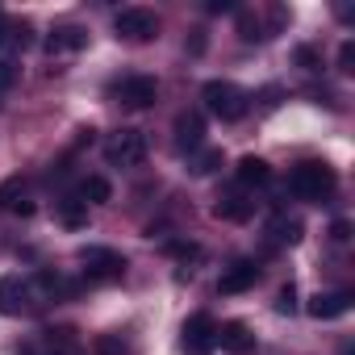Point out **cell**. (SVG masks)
I'll use <instances>...</instances> for the list:
<instances>
[{
  "label": "cell",
  "instance_id": "1",
  "mask_svg": "<svg viewBox=\"0 0 355 355\" xmlns=\"http://www.w3.org/2000/svg\"><path fill=\"white\" fill-rule=\"evenodd\" d=\"M334 189H338V175H334V167L326 159H305L288 175V193L301 197V201H326Z\"/></svg>",
  "mask_w": 355,
  "mask_h": 355
},
{
  "label": "cell",
  "instance_id": "2",
  "mask_svg": "<svg viewBox=\"0 0 355 355\" xmlns=\"http://www.w3.org/2000/svg\"><path fill=\"white\" fill-rule=\"evenodd\" d=\"M201 96H205V109L218 121H243V113H247V92L230 80H209Z\"/></svg>",
  "mask_w": 355,
  "mask_h": 355
},
{
  "label": "cell",
  "instance_id": "3",
  "mask_svg": "<svg viewBox=\"0 0 355 355\" xmlns=\"http://www.w3.org/2000/svg\"><path fill=\"white\" fill-rule=\"evenodd\" d=\"M105 159H109V167H138L146 159V134L142 130H130V125L117 130V134H109Z\"/></svg>",
  "mask_w": 355,
  "mask_h": 355
},
{
  "label": "cell",
  "instance_id": "4",
  "mask_svg": "<svg viewBox=\"0 0 355 355\" xmlns=\"http://www.w3.org/2000/svg\"><path fill=\"white\" fill-rule=\"evenodd\" d=\"M109 96H113L117 105H125V109H150L155 96H159V84H155L150 76H125L121 84L109 88Z\"/></svg>",
  "mask_w": 355,
  "mask_h": 355
},
{
  "label": "cell",
  "instance_id": "5",
  "mask_svg": "<svg viewBox=\"0 0 355 355\" xmlns=\"http://www.w3.org/2000/svg\"><path fill=\"white\" fill-rule=\"evenodd\" d=\"M80 263H84L88 280H121L125 276V255H117L109 247H84Z\"/></svg>",
  "mask_w": 355,
  "mask_h": 355
},
{
  "label": "cell",
  "instance_id": "6",
  "mask_svg": "<svg viewBox=\"0 0 355 355\" xmlns=\"http://www.w3.org/2000/svg\"><path fill=\"white\" fill-rule=\"evenodd\" d=\"M113 30H117V38H125V42H150V38L159 34V17H155L150 9H121L117 21H113Z\"/></svg>",
  "mask_w": 355,
  "mask_h": 355
},
{
  "label": "cell",
  "instance_id": "7",
  "mask_svg": "<svg viewBox=\"0 0 355 355\" xmlns=\"http://www.w3.org/2000/svg\"><path fill=\"white\" fill-rule=\"evenodd\" d=\"M180 347H184L189 355H209V351L218 347V326H214V318H209V313H193V318L184 322V330H180Z\"/></svg>",
  "mask_w": 355,
  "mask_h": 355
},
{
  "label": "cell",
  "instance_id": "8",
  "mask_svg": "<svg viewBox=\"0 0 355 355\" xmlns=\"http://www.w3.org/2000/svg\"><path fill=\"white\" fill-rule=\"evenodd\" d=\"M30 309H34V293H30V284L21 276H5V280H0V313L17 318V313H30Z\"/></svg>",
  "mask_w": 355,
  "mask_h": 355
},
{
  "label": "cell",
  "instance_id": "9",
  "mask_svg": "<svg viewBox=\"0 0 355 355\" xmlns=\"http://www.w3.org/2000/svg\"><path fill=\"white\" fill-rule=\"evenodd\" d=\"M255 280H259V263H255V259H234V263L222 272V280H218V293L234 297V293H247Z\"/></svg>",
  "mask_w": 355,
  "mask_h": 355
},
{
  "label": "cell",
  "instance_id": "10",
  "mask_svg": "<svg viewBox=\"0 0 355 355\" xmlns=\"http://www.w3.org/2000/svg\"><path fill=\"white\" fill-rule=\"evenodd\" d=\"M88 46V30L84 26H55L51 38H46V55L59 59V55H76Z\"/></svg>",
  "mask_w": 355,
  "mask_h": 355
},
{
  "label": "cell",
  "instance_id": "11",
  "mask_svg": "<svg viewBox=\"0 0 355 355\" xmlns=\"http://www.w3.org/2000/svg\"><path fill=\"white\" fill-rule=\"evenodd\" d=\"M309 318H318V322H330V318H343L347 309H351V293H318L309 305Z\"/></svg>",
  "mask_w": 355,
  "mask_h": 355
},
{
  "label": "cell",
  "instance_id": "12",
  "mask_svg": "<svg viewBox=\"0 0 355 355\" xmlns=\"http://www.w3.org/2000/svg\"><path fill=\"white\" fill-rule=\"evenodd\" d=\"M205 138V117L201 113H180L175 117V146L180 150H197Z\"/></svg>",
  "mask_w": 355,
  "mask_h": 355
},
{
  "label": "cell",
  "instance_id": "13",
  "mask_svg": "<svg viewBox=\"0 0 355 355\" xmlns=\"http://www.w3.org/2000/svg\"><path fill=\"white\" fill-rule=\"evenodd\" d=\"M218 343H222L230 355H251V351H255V334H251L243 322H226V326L218 330Z\"/></svg>",
  "mask_w": 355,
  "mask_h": 355
},
{
  "label": "cell",
  "instance_id": "14",
  "mask_svg": "<svg viewBox=\"0 0 355 355\" xmlns=\"http://www.w3.org/2000/svg\"><path fill=\"white\" fill-rule=\"evenodd\" d=\"M251 214H255V201H247L243 193L218 197V205H214V218H222V222H247Z\"/></svg>",
  "mask_w": 355,
  "mask_h": 355
},
{
  "label": "cell",
  "instance_id": "15",
  "mask_svg": "<svg viewBox=\"0 0 355 355\" xmlns=\"http://www.w3.org/2000/svg\"><path fill=\"white\" fill-rule=\"evenodd\" d=\"M26 42H30V26H26V21H13V17L0 13V59H5V51L26 46Z\"/></svg>",
  "mask_w": 355,
  "mask_h": 355
},
{
  "label": "cell",
  "instance_id": "16",
  "mask_svg": "<svg viewBox=\"0 0 355 355\" xmlns=\"http://www.w3.org/2000/svg\"><path fill=\"white\" fill-rule=\"evenodd\" d=\"M239 180H243V184H268V180H272V167H268L259 155H243V159H239Z\"/></svg>",
  "mask_w": 355,
  "mask_h": 355
},
{
  "label": "cell",
  "instance_id": "17",
  "mask_svg": "<svg viewBox=\"0 0 355 355\" xmlns=\"http://www.w3.org/2000/svg\"><path fill=\"white\" fill-rule=\"evenodd\" d=\"M59 222H63L67 230H84V226H88V205H84L80 197H63V201H59Z\"/></svg>",
  "mask_w": 355,
  "mask_h": 355
},
{
  "label": "cell",
  "instance_id": "18",
  "mask_svg": "<svg viewBox=\"0 0 355 355\" xmlns=\"http://www.w3.org/2000/svg\"><path fill=\"white\" fill-rule=\"evenodd\" d=\"M113 197V184L105 180V175H88V180L80 184V201L84 205H105Z\"/></svg>",
  "mask_w": 355,
  "mask_h": 355
},
{
  "label": "cell",
  "instance_id": "19",
  "mask_svg": "<svg viewBox=\"0 0 355 355\" xmlns=\"http://www.w3.org/2000/svg\"><path fill=\"white\" fill-rule=\"evenodd\" d=\"M218 167H222V150H214V146H205V150H197L189 159V171L193 175H214Z\"/></svg>",
  "mask_w": 355,
  "mask_h": 355
},
{
  "label": "cell",
  "instance_id": "20",
  "mask_svg": "<svg viewBox=\"0 0 355 355\" xmlns=\"http://www.w3.org/2000/svg\"><path fill=\"white\" fill-rule=\"evenodd\" d=\"M301 234H305V226H301L297 218H276V222H272V239H276V243H288V247H293V243H301Z\"/></svg>",
  "mask_w": 355,
  "mask_h": 355
},
{
  "label": "cell",
  "instance_id": "21",
  "mask_svg": "<svg viewBox=\"0 0 355 355\" xmlns=\"http://www.w3.org/2000/svg\"><path fill=\"white\" fill-rule=\"evenodd\" d=\"M96 355H134V347L121 334H101L96 338Z\"/></svg>",
  "mask_w": 355,
  "mask_h": 355
},
{
  "label": "cell",
  "instance_id": "22",
  "mask_svg": "<svg viewBox=\"0 0 355 355\" xmlns=\"http://www.w3.org/2000/svg\"><path fill=\"white\" fill-rule=\"evenodd\" d=\"M17 84V63L13 59H0V92H9Z\"/></svg>",
  "mask_w": 355,
  "mask_h": 355
},
{
  "label": "cell",
  "instance_id": "23",
  "mask_svg": "<svg viewBox=\"0 0 355 355\" xmlns=\"http://www.w3.org/2000/svg\"><path fill=\"white\" fill-rule=\"evenodd\" d=\"M239 30H243V42H259V21L251 13H239Z\"/></svg>",
  "mask_w": 355,
  "mask_h": 355
},
{
  "label": "cell",
  "instance_id": "24",
  "mask_svg": "<svg viewBox=\"0 0 355 355\" xmlns=\"http://www.w3.org/2000/svg\"><path fill=\"white\" fill-rule=\"evenodd\" d=\"M276 309H280V313H293V309H297V288H293V284H284V288H280Z\"/></svg>",
  "mask_w": 355,
  "mask_h": 355
},
{
  "label": "cell",
  "instance_id": "25",
  "mask_svg": "<svg viewBox=\"0 0 355 355\" xmlns=\"http://www.w3.org/2000/svg\"><path fill=\"white\" fill-rule=\"evenodd\" d=\"M338 67H343V71H355V42H343V51H338Z\"/></svg>",
  "mask_w": 355,
  "mask_h": 355
},
{
  "label": "cell",
  "instance_id": "26",
  "mask_svg": "<svg viewBox=\"0 0 355 355\" xmlns=\"http://www.w3.org/2000/svg\"><path fill=\"white\" fill-rule=\"evenodd\" d=\"M297 63H301V67H309V71H318V55H313L309 46H301V51H297Z\"/></svg>",
  "mask_w": 355,
  "mask_h": 355
},
{
  "label": "cell",
  "instance_id": "27",
  "mask_svg": "<svg viewBox=\"0 0 355 355\" xmlns=\"http://www.w3.org/2000/svg\"><path fill=\"white\" fill-rule=\"evenodd\" d=\"M330 239H334V243H347V239H351V226H347V222H334V226H330Z\"/></svg>",
  "mask_w": 355,
  "mask_h": 355
},
{
  "label": "cell",
  "instance_id": "28",
  "mask_svg": "<svg viewBox=\"0 0 355 355\" xmlns=\"http://www.w3.org/2000/svg\"><path fill=\"white\" fill-rule=\"evenodd\" d=\"M205 9H209V13H230L234 5H230V0H209V5H205Z\"/></svg>",
  "mask_w": 355,
  "mask_h": 355
},
{
  "label": "cell",
  "instance_id": "29",
  "mask_svg": "<svg viewBox=\"0 0 355 355\" xmlns=\"http://www.w3.org/2000/svg\"><path fill=\"white\" fill-rule=\"evenodd\" d=\"M189 51H193V55H201V51H205V34H201V30L193 34V42H189Z\"/></svg>",
  "mask_w": 355,
  "mask_h": 355
},
{
  "label": "cell",
  "instance_id": "30",
  "mask_svg": "<svg viewBox=\"0 0 355 355\" xmlns=\"http://www.w3.org/2000/svg\"><path fill=\"white\" fill-rule=\"evenodd\" d=\"M17 355H38V347H34V343H26V347H17Z\"/></svg>",
  "mask_w": 355,
  "mask_h": 355
}]
</instances>
